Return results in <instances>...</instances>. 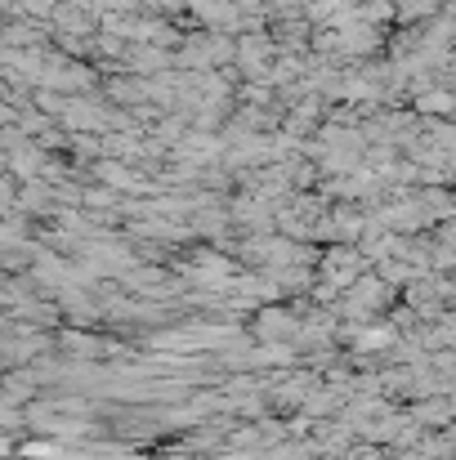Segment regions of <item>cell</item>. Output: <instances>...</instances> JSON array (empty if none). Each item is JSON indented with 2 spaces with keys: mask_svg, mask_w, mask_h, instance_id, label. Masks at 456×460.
<instances>
[{
  "mask_svg": "<svg viewBox=\"0 0 456 460\" xmlns=\"http://www.w3.org/2000/svg\"><path fill=\"white\" fill-rule=\"evenodd\" d=\"M192 13H197L210 31L242 27V4H233V0H192Z\"/></svg>",
  "mask_w": 456,
  "mask_h": 460,
  "instance_id": "1",
  "label": "cell"
},
{
  "mask_svg": "<svg viewBox=\"0 0 456 460\" xmlns=\"http://www.w3.org/2000/svg\"><path fill=\"white\" fill-rule=\"evenodd\" d=\"M416 108H421V112H456V99L448 94V90H434V85L425 90V85H421V94H416Z\"/></svg>",
  "mask_w": 456,
  "mask_h": 460,
  "instance_id": "2",
  "label": "cell"
},
{
  "mask_svg": "<svg viewBox=\"0 0 456 460\" xmlns=\"http://www.w3.org/2000/svg\"><path fill=\"white\" fill-rule=\"evenodd\" d=\"M13 4H22L31 18H45V13H54V9H58V0H13Z\"/></svg>",
  "mask_w": 456,
  "mask_h": 460,
  "instance_id": "3",
  "label": "cell"
}]
</instances>
